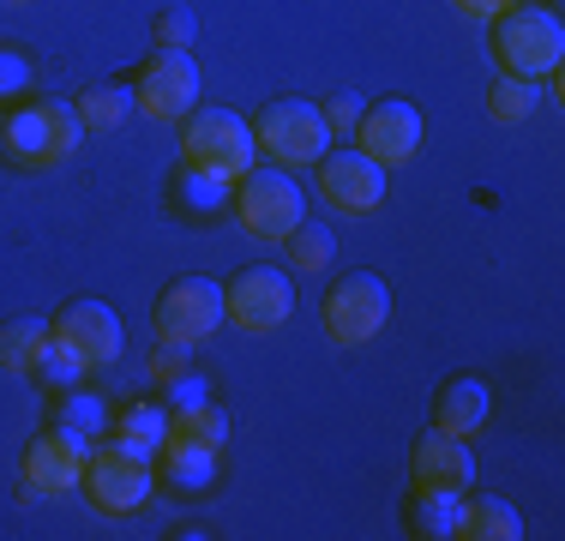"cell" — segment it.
Returning a JSON list of instances; mask_svg holds the SVG:
<instances>
[{"instance_id":"cell-1","label":"cell","mask_w":565,"mask_h":541,"mask_svg":"<svg viewBox=\"0 0 565 541\" xmlns=\"http://www.w3.org/2000/svg\"><path fill=\"white\" fill-rule=\"evenodd\" d=\"M85 145V120L73 103H12L0 115V157L19 169H61Z\"/></svg>"},{"instance_id":"cell-2","label":"cell","mask_w":565,"mask_h":541,"mask_svg":"<svg viewBox=\"0 0 565 541\" xmlns=\"http://www.w3.org/2000/svg\"><path fill=\"white\" fill-rule=\"evenodd\" d=\"M493 54L511 78H554L565 61V24L554 7H535V0H518L511 12L493 19Z\"/></svg>"},{"instance_id":"cell-3","label":"cell","mask_w":565,"mask_h":541,"mask_svg":"<svg viewBox=\"0 0 565 541\" xmlns=\"http://www.w3.org/2000/svg\"><path fill=\"white\" fill-rule=\"evenodd\" d=\"M181 162L217 174V181H247L259 169L253 120H241L235 108H193L186 115V139H181Z\"/></svg>"},{"instance_id":"cell-4","label":"cell","mask_w":565,"mask_h":541,"mask_svg":"<svg viewBox=\"0 0 565 541\" xmlns=\"http://www.w3.org/2000/svg\"><path fill=\"white\" fill-rule=\"evenodd\" d=\"M241 216V229H247L253 241H289L295 229L307 223V193L295 187L289 169H253L247 181H235V205H228Z\"/></svg>"},{"instance_id":"cell-5","label":"cell","mask_w":565,"mask_h":541,"mask_svg":"<svg viewBox=\"0 0 565 541\" xmlns=\"http://www.w3.org/2000/svg\"><path fill=\"white\" fill-rule=\"evenodd\" d=\"M253 139H259V157L277 162V169H313L319 157L331 151V127H326V108L319 103H271L259 120H253Z\"/></svg>"},{"instance_id":"cell-6","label":"cell","mask_w":565,"mask_h":541,"mask_svg":"<svg viewBox=\"0 0 565 541\" xmlns=\"http://www.w3.org/2000/svg\"><path fill=\"white\" fill-rule=\"evenodd\" d=\"M319 319H326V337H331V343L361 349V343H373V337L392 325V289H385V277H373V270L338 277V289L326 295Z\"/></svg>"},{"instance_id":"cell-7","label":"cell","mask_w":565,"mask_h":541,"mask_svg":"<svg viewBox=\"0 0 565 541\" xmlns=\"http://www.w3.org/2000/svg\"><path fill=\"white\" fill-rule=\"evenodd\" d=\"M199 91H205V78H199V61L186 49H157L151 61L139 66V78H132V103H139L145 120H186L199 108Z\"/></svg>"},{"instance_id":"cell-8","label":"cell","mask_w":565,"mask_h":541,"mask_svg":"<svg viewBox=\"0 0 565 541\" xmlns=\"http://www.w3.org/2000/svg\"><path fill=\"white\" fill-rule=\"evenodd\" d=\"M289 314H295L289 270L253 265V270H241L235 283H223V325H235V331L271 337V331H282V325H289Z\"/></svg>"},{"instance_id":"cell-9","label":"cell","mask_w":565,"mask_h":541,"mask_svg":"<svg viewBox=\"0 0 565 541\" xmlns=\"http://www.w3.org/2000/svg\"><path fill=\"white\" fill-rule=\"evenodd\" d=\"M223 331V283L211 277H181L163 289L157 301V343L174 349H199Z\"/></svg>"},{"instance_id":"cell-10","label":"cell","mask_w":565,"mask_h":541,"mask_svg":"<svg viewBox=\"0 0 565 541\" xmlns=\"http://www.w3.org/2000/svg\"><path fill=\"white\" fill-rule=\"evenodd\" d=\"M319 169V199L338 216H373L385 205V169L367 151H326Z\"/></svg>"},{"instance_id":"cell-11","label":"cell","mask_w":565,"mask_h":541,"mask_svg":"<svg viewBox=\"0 0 565 541\" xmlns=\"http://www.w3.org/2000/svg\"><path fill=\"white\" fill-rule=\"evenodd\" d=\"M97 445L73 439V433H43V439L24 452V499H66L85 487V464Z\"/></svg>"},{"instance_id":"cell-12","label":"cell","mask_w":565,"mask_h":541,"mask_svg":"<svg viewBox=\"0 0 565 541\" xmlns=\"http://www.w3.org/2000/svg\"><path fill=\"white\" fill-rule=\"evenodd\" d=\"M355 151H367L385 174L403 169V162L422 157V108L385 97L380 108H361V127H355Z\"/></svg>"},{"instance_id":"cell-13","label":"cell","mask_w":565,"mask_h":541,"mask_svg":"<svg viewBox=\"0 0 565 541\" xmlns=\"http://www.w3.org/2000/svg\"><path fill=\"white\" fill-rule=\"evenodd\" d=\"M151 487H157V481H151V464L115 452L109 439L90 452V464H85V494H90V506H97V511L127 518V511H139L145 499H151Z\"/></svg>"},{"instance_id":"cell-14","label":"cell","mask_w":565,"mask_h":541,"mask_svg":"<svg viewBox=\"0 0 565 541\" xmlns=\"http://www.w3.org/2000/svg\"><path fill=\"white\" fill-rule=\"evenodd\" d=\"M55 337L73 349L78 361H85L90 373L115 368L120 349H127V325H120V314H115L109 301H73V307L55 319Z\"/></svg>"},{"instance_id":"cell-15","label":"cell","mask_w":565,"mask_h":541,"mask_svg":"<svg viewBox=\"0 0 565 541\" xmlns=\"http://www.w3.org/2000/svg\"><path fill=\"white\" fill-rule=\"evenodd\" d=\"M409 469H415V487L469 494V481H476V452H469V439H457V433H439V427H434L422 445H415Z\"/></svg>"},{"instance_id":"cell-16","label":"cell","mask_w":565,"mask_h":541,"mask_svg":"<svg viewBox=\"0 0 565 541\" xmlns=\"http://www.w3.org/2000/svg\"><path fill=\"white\" fill-rule=\"evenodd\" d=\"M493 415V391L488 379H451L446 391H439L434 403V427L439 433H457V439H469V433H481Z\"/></svg>"},{"instance_id":"cell-17","label":"cell","mask_w":565,"mask_h":541,"mask_svg":"<svg viewBox=\"0 0 565 541\" xmlns=\"http://www.w3.org/2000/svg\"><path fill=\"white\" fill-rule=\"evenodd\" d=\"M163 439H169V410H157V403H132V410H120L109 422V445L139 457V464H157Z\"/></svg>"},{"instance_id":"cell-18","label":"cell","mask_w":565,"mask_h":541,"mask_svg":"<svg viewBox=\"0 0 565 541\" xmlns=\"http://www.w3.org/2000/svg\"><path fill=\"white\" fill-rule=\"evenodd\" d=\"M457 535L463 541H518L523 535V518L511 499H493V494H463V506H457Z\"/></svg>"},{"instance_id":"cell-19","label":"cell","mask_w":565,"mask_h":541,"mask_svg":"<svg viewBox=\"0 0 565 541\" xmlns=\"http://www.w3.org/2000/svg\"><path fill=\"white\" fill-rule=\"evenodd\" d=\"M157 457H163V476L181 487V494H199V487L217 481V452H211V445H199V439H181V433H169Z\"/></svg>"},{"instance_id":"cell-20","label":"cell","mask_w":565,"mask_h":541,"mask_svg":"<svg viewBox=\"0 0 565 541\" xmlns=\"http://www.w3.org/2000/svg\"><path fill=\"white\" fill-rule=\"evenodd\" d=\"M78 120H85V132H115L127 127L132 115H139V103H132V85H90L78 91Z\"/></svg>"},{"instance_id":"cell-21","label":"cell","mask_w":565,"mask_h":541,"mask_svg":"<svg viewBox=\"0 0 565 541\" xmlns=\"http://www.w3.org/2000/svg\"><path fill=\"white\" fill-rule=\"evenodd\" d=\"M49 331H55L49 319H12V325H0V368L19 373V379H31L36 373V356L49 349Z\"/></svg>"},{"instance_id":"cell-22","label":"cell","mask_w":565,"mask_h":541,"mask_svg":"<svg viewBox=\"0 0 565 541\" xmlns=\"http://www.w3.org/2000/svg\"><path fill=\"white\" fill-rule=\"evenodd\" d=\"M174 199H181V211H193V216H217V211L235 205V181H217V174L186 169L181 162V174H174Z\"/></svg>"},{"instance_id":"cell-23","label":"cell","mask_w":565,"mask_h":541,"mask_svg":"<svg viewBox=\"0 0 565 541\" xmlns=\"http://www.w3.org/2000/svg\"><path fill=\"white\" fill-rule=\"evenodd\" d=\"M61 433H73V439L85 445H103L109 439V410H103V397H90V391H61V415H55Z\"/></svg>"},{"instance_id":"cell-24","label":"cell","mask_w":565,"mask_h":541,"mask_svg":"<svg viewBox=\"0 0 565 541\" xmlns=\"http://www.w3.org/2000/svg\"><path fill=\"white\" fill-rule=\"evenodd\" d=\"M457 506H463V494H446V487H415V506H409L415 535H427V541L457 535Z\"/></svg>"},{"instance_id":"cell-25","label":"cell","mask_w":565,"mask_h":541,"mask_svg":"<svg viewBox=\"0 0 565 541\" xmlns=\"http://www.w3.org/2000/svg\"><path fill=\"white\" fill-rule=\"evenodd\" d=\"M535 108H542V85H535V78H511L505 73L500 85L488 91V115L500 120V127H523Z\"/></svg>"},{"instance_id":"cell-26","label":"cell","mask_w":565,"mask_h":541,"mask_svg":"<svg viewBox=\"0 0 565 541\" xmlns=\"http://www.w3.org/2000/svg\"><path fill=\"white\" fill-rule=\"evenodd\" d=\"M169 433H181V439H199V445H211V452H223V445H228V415L217 410V403L174 410V415H169Z\"/></svg>"},{"instance_id":"cell-27","label":"cell","mask_w":565,"mask_h":541,"mask_svg":"<svg viewBox=\"0 0 565 541\" xmlns=\"http://www.w3.org/2000/svg\"><path fill=\"white\" fill-rule=\"evenodd\" d=\"M282 247H289V265L301 270V277H319V270L331 265V253H338V241L326 235V229H313V223H301L295 229L289 241H282Z\"/></svg>"},{"instance_id":"cell-28","label":"cell","mask_w":565,"mask_h":541,"mask_svg":"<svg viewBox=\"0 0 565 541\" xmlns=\"http://www.w3.org/2000/svg\"><path fill=\"white\" fill-rule=\"evenodd\" d=\"M85 373H90L85 361H78L73 349H66L61 337L49 331V349H43V356H36V373H31V379H43V385H55V391H73V385H78V379H85Z\"/></svg>"},{"instance_id":"cell-29","label":"cell","mask_w":565,"mask_h":541,"mask_svg":"<svg viewBox=\"0 0 565 541\" xmlns=\"http://www.w3.org/2000/svg\"><path fill=\"white\" fill-rule=\"evenodd\" d=\"M31 78H36L31 54L12 49V43H0V103H19L24 91H31Z\"/></svg>"},{"instance_id":"cell-30","label":"cell","mask_w":565,"mask_h":541,"mask_svg":"<svg viewBox=\"0 0 565 541\" xmlns=\"http://www.w3.org/2000/svg\"><path fill=\"white\" fill-rule=\"evenodd\" d=\"M199 403H211V379L186 368L181 379H169V410H199Z\"/></svg>"},{"instance_id":"cell-31","label":"cell","mask_w":565,"mask_h":541,"mask_svg":"<svg viewBox=\"0 0 565 541\" xmlns=\"http://www.w3.org/2000/svg\"><path fill=\"white\" fill-rule=\"evenodd\" d=\"M193 36H199L193 12H163V19H157V43L163 49H193Z\"/></svg>"},{"instance_id":"cell-32","label":"cell","mask_w":565,"mask_h":541,"mask_svg":"<svg viewBox=\"0 0 565 541\" xmlns=\"http://www.w3.org/2000/svg\"><path fill=\"white\" fill-rule=\"evenodd\" d=\"M326 127H331V139L355 132V127H361V103H355V97H331V103H326Z\"/></svg>"},{"instance_id":"cell-33","label":"cell","mask_w":565,"mask_h":541,"mask_svg":"<svg viewBox=\"0 0 565 541\" xmlns=\"http://www.w3.org/2000/svg\"><path fill=\"white\" fill-rule=\"evenodd\" d=\"M186 356H193V349H174V343H163V349L151 356V379H163V385H169V379H181V373H186Z\"/></svg>"},{"instance_id":"cell-34","label":"cell","mask_w":565,"mask_h":541,"mask_svg":"<svg viewBox=\"0 0 565 541\" xmlns=\"http://www.w3.org/2000/svg\"><path fill=\"white\" fill-rule=\"evenodd\" d=\"M451 7L463 12V19H476V24H493L500 12H511V7H518V0H451Z\"/></svg>"},{"instance_id":"cell-35","label":"cell","mask_w":565,"mask_h":541,"mask_svg":"<svg viewBox=\"0 0 565 541\" xmlns=\"http://www.w3.org/2000/svg\"><path fill=\"white\" fill-rule=\"evenodd\" d=\"M7 7H31V0H7Z\"/></svg>"}]
</instances>
